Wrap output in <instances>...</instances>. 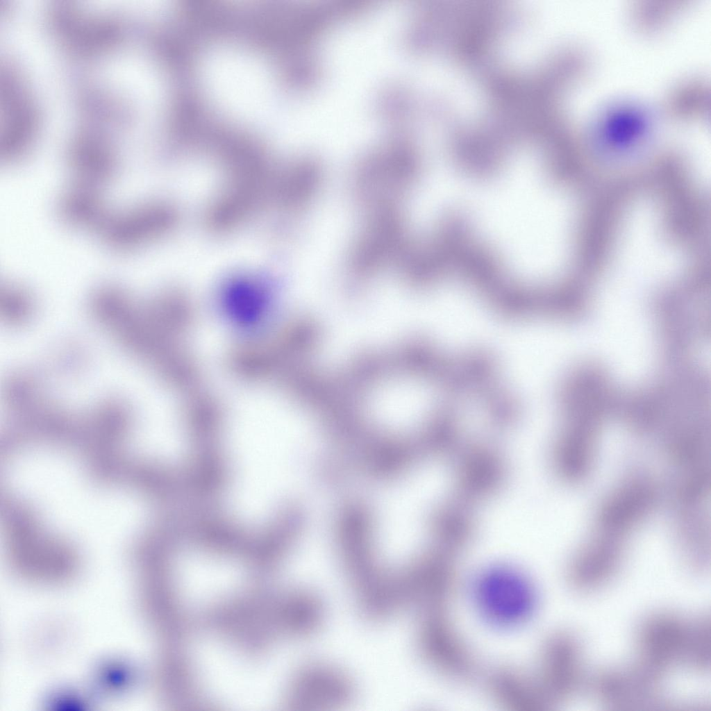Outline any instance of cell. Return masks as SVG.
Segmentation results:
<instances>
[{
	"mask_svg": "<svg viewBox=\"0 0 711 711\" xmlns=\"http://www.w3.org/2000/svg\"><path fill=\"white\" fill-rule=\"evenodd\" d=\"M455 421L449 416L440 417L429 424L418 443L421 451L449 456L462 447Z\"/></svg>",
	"mask_w": 711,
	"mask_h": 711,
	"instance_id": "obj_19",
	"label": "cell"
},
{
	"mask_svg": "<svg viewBox=\"0 0 711 711\" xmlns=\"http://www.w3.org/2000/svg\"><path fill=\"white\" fill-rule=\"evenodd\" d=\"M177 219L171 205L149 203L120 213L107 212L97 231L112 248L130 251L165 235Z\"/></svg>",
	"mask_w": 711,
	"mask_h": 711,
	"instance_id": "obj_7",
	"label": "cell"
},
{
	"mask_svg": "<svg viewBox=\"0 0 711 711\" xmlns=\"http://www.w3.org/2000/svg\"><path fill=\"white\" fill-rule=\"evenodd\" d=\"M474 589L480 614L499 628H514L524 623L536 605L533 585L524 574L510 566L486 569L476 579Z\"/></svg>",
	"mask_w": 711,
	"mask_h": 711,
	"instance_id": "obj_2",
	"label": "cell"
},
{
	"mask_svg": "<svg viewBox=\"0 0 711 711\" xmlns=\"http://www.w3.org/2000/svg\"><path fill=\"white\" fill-rule=\"evenodd\" d=\"M403 254V225L392 204L380 206L360 236L352 257L358 272L371 271Z\"/></svg>",
	"mask_w": 711,
	"mask_h": 711,
	"instance_id": "obj_13",
	"label": "cell"
},
{
	"mask_svg": "<svg viewBox=\"0 0 711 711\" xmlns=\"http://www.w3.org/2000/svg\"><path fill=\"white\" fill-rule=\"evenodd\" d=\"M487 687L492 698L503 708L515 711L551 709L533 674L503 664L490 673Z\"/></svg>",
	"mask_w": 711,
	"mask_h": 711,
	"instance_id": "obj_15",
	"label": "cell"
},
{
	"mask_svg": "<svg viewBox=\"0 0 711 711\" xmlns=\"http://www.w3.org/2000/svg\"><path fill=\"white\" fill-rule=\"evenodd\" d=\"M454 553L437 546L396 571L402 608L423 613L446 608L456 582Z\"/></svg>",
	"mask_w": 711,
	"mask_h": 711,
	"instance_id": "obj_4",
	"label": "cell"
},
{
	"mask_svg": "<svg viewBox=\"0 0 711 711\" xmlns=\"http://www.w3.org/2000/svg\"><path fill=\"white\" fill-rule=\"evenodd\" d=\"M551 708L575 695L584 678L580 645L565 630L551 633L544 642L533 674Z\"/></svg>",
	"mask_w": 711,
	"mask_h": 711,
	"instance_id": "obj_5",
	"label": "cell"
},
{
	"mask_svg": "<svg viewBox=\"0 0 711 711\" xmlns=\"http://www.w3.org/2000/svg\"><path fill=\"white\" fill-rule=\"evenodd\" d=\"M653 130L651 113L643 106L630 102L605 107L595 116L589 129L594 137L618 146L646 141Z\"/></svg>",
	"mask_w": 711,
	"mask_h": 711,
	"instance_id": "obj_14",
	"label": "cell"
},
{
	"mask_svg": "<svg viewBox=\"0 0 711 711\" xmlns=\"http://www.w3.org/2000/svg\"><path fill=\"white\" fill-rule=\"evenodd\" d=\"M200 72L209 98L228 116L251 125L272 118L274 83L258 56L238 48H217L204 57Z\"/></svg>",
	"mask_w": 711,
	"mask_h": 711,
	"instance_id": "obj_1",
	"label": "cell"
},
{
	"mask_svg": "<svg viewBox=\"0 0 711 711\" xmlns=\"http://www.w3.org/2000/svg\"><path fill=\"white\" fill-rule=\"evenodd\" d=\"M319 180V172L315 165H299L277 179L274 193L283 208L299 209L312 196Z\"/></svg>",
	"mask_w": 711,
	"mask_h": 711,
	"instance_id": "obj_18",
	"label": "cell"
},
{
	"mask_svg": "<svg viewBox=\"0 0 711 711\" xmlns=\"http://www.w3.org/2000/svg\"><path fill=\"white\" fill-rule=\"evenodd\" d=\"M417 643L424 661L446 678L465 682L476 672L475 656L446 608L420 614Z\"/></svg>",
	"mask_w": 711,
	"mask_h": 711,
	"instance_id": "obj_3",
	"label": "cell"
},
{
	"mask_svg": "<svg viewBox=\"0 0 711 711\" xmlns=\"http://www.w3.org/2000/svg\"><path fill=\"white\" fill-rule=\"evenodd\" d=\"M653 483L643 475L629 477L616 487L600 505L596 530L620 539L649 513L655 502Z\"/></svg>",
	"mask_w": 711,
	"mask_h": 711,
	"instance_id": "obj_11",
	"label": "cell"
},
{
	"mask_svg": "<svg viewBox=\"0 0 711 711\" xmlns=\"http://www.w3.org/2000/svg\"><path fill=\"white\" fill-rule=\"evenodd\" d=\"M263 289L259 283L251 279H235L224 290V307L241 322H253L265 310L267 294Z\"/></svg>",
	"mask_w": 711,
	"mask_h": 711,
	"instance_id": "obj_17",
	"label": "cell"
},
{
	"mask_svg": "<svg viewBox=\"0 0 711 711\" xmlns=\"http://www.w3.org/2000/svg\"><path fill=\"white\" fill-rule=\"evenodd\" d=\"M470 505L454 496L434 509L430 527L437 546L455 554L471 541L476 522Z\"/></svg>",
	"mask_w": 711,
	"mask_h": 711,
	"instance_id": "obj_16",
	"label": "cell"
},
{
	"mask_svg": "<svg viewBox=\"0 0 711 711\" xmlns=\"http://www.w3.org/2000/svg\"><path fill=\"white\" fill-rule=\"evenodd\" d=\"M626 549V542L595 531L568 565L567 577L569 585L583 592L603 587L618 571Z\"/></svg>",
	"mask_w": 711,
	"mask_h": 711,
	"instance_id": "obj_12",
	"label": "cell"
},
{
	"mask_svg": "<svg viewBox=\"0 0 711 711\" xmlns=\"http://www.w3.org/2000/svg\"><path fill=\"white\" fill-rule=\"evenodd\" d=\"M456 455L453 479L457 498L471 505L491 497L503 486L506 465L494 447L477 442L462 446Z\"/></svg>",
	"mask_w": 711,
	"mask_h": 711,
	"instance_id": "obj_10",
	"label": "cell"
},
{
	"mask_svg": "<svg viewBox=\"0 0 711 711\" xmlns=\"http://www.w3.org/2000/svg\"><path fill=\"white\" fill-rule=\"evenodd\" d=\"M689 625L690 620L669 612L646 617L636 634L635 663L662 679L671 667L683 664Z\"/></svg>",
	"mask_w": 711,
	"mask_h": 711,
	"instance_id": "obj_6",
	"label": "cell"
},
{
	"mask_svg": "<svg viewBox=\"0 0 711 711\" xmlns=\"http://www.w3.org/2000/svg\"><path fill=\"white\" fill-rule=\"evenodd\" d=\"M660 681L634 663L599 671L592 681V689L601 704L608 709L650 710L665 705Z\"/></svg>",
	"mask_w": 711,
	"mask_h": 711,
	"instance_id": "obj_8",
	"label": "cell"
},
{
	"mask_svg": "<svg viewBox=\"0 0 711 711\" xmlns=\"http://www.w3.org/2000/svg\"><path fill=\"white\" fill-rule=\"evenodd\" d=\"M354 694V685L344 671L329 663L312 662L295 674L288 702L301 710H335L348 705Z\"/></svg>",
	"mask_w": 711,
	"mask_h": 711,
	"instance_id": "obj_9",
	"label": "cell"
},
{
	"mask_svg": "<svg viewBox=\"0 0 711 711\" xmlns=\"http://www.w3.org/2000/svg\"><path fill=\"white\" fill-rule=\"evenodd\" d=\"M710 618L708 615L690 620L688 642L683 664L695 671H707L710 666Z\"/></svg>",
	"mask_w": 711,
	"mask_h": 711,
	"instance_id": "obj_20",
	"label": "cell"
}]
</instances>
